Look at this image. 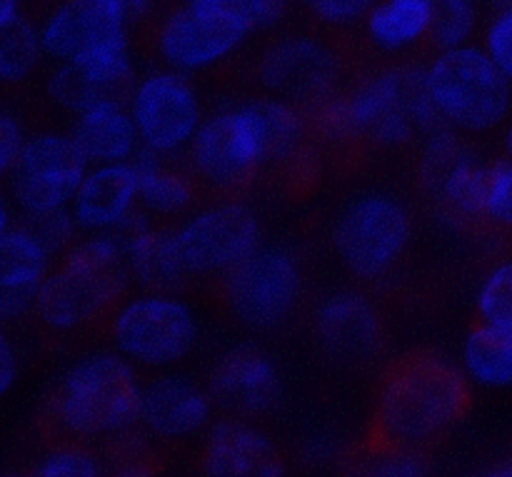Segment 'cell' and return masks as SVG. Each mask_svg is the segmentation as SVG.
<instances>
[{"instance_id": "ffe728a7", "label": "cell", "mask_w": 512, "mask_h": 477, "mask_svg": "<svg viewBox=\"0 0 512 477\" xmlns=\"http://www.w3.org/2000/svg\"><path fill=\"white\" fill-rule=\"evenodd\" d=\"M75 143L90 163L125 160L135 148V130L123 110V100H100L78 115Z\"/></svg>"}, {"instance_id": "5b68a950", "label": "cell", "mask_w": 512, "mask_h": 477, "mask_svg": "<svg viewBox=\"0 0 512 477\" xmlns=\"http://www.w3.org/2000/svg\"><path fill=\"white\" fill-rule=\"evenodd\" d=\"M350 63L333 33L305 25L263 40L248 58L210 70L215 80L255 100L310 110L348 78Z\"/></svg>"}, {"instance_id": "ba28073f", "label": "cell", "mask_w": 512, "mask_h": 477, "mask_svg": "<svg viewBox=\"0 0 512 477\" xmlns=\"http://www.w3.org/2000/svg\"><path fill=\"white\" fill-rule=\"evenodd\" d=\"M265 128L258 100L213 115L188 148L183 168L198 188L203 205L243 203L260 185Z\"/></svg>"}, {"instance_id": "4fadbf2b", "label": "cell", "mask_w": 512, "mask_h": 477, "mask_svg": "<svg viewBox=\"0 0 512 477\" xmlns=\"http://www.w3.org/2000/svg\"><path fill=\"white\" fill-rule=\"evenodd\" d=\"M435 0H375L355 30L365 65H425L435 58Z\"/></svg>"}, {"instance_id": "4dcf8cb0", "label": "cell", "mask_w": 512, "mask_h": 477, "mask_svg": "<svg viewBox=\"0 0 512 477\" xmlns=\"http://www.w3.org/2000/svg\"><path fill=\"white\" fill-rule=\"evenodd\" d=\"M483 45L500 73L512 80V0H500L498 8L493 10L488 25H485Z\"/></svg>"}, {"instance_id": "2e32d148", "label": "cell", "mask_w": 512, "mask_h": 477, "mask_svg": "<svg viewBox=\"0 0 512 477\" xmlns=\"http://www.w3.org/2000/svg\"><path fill=\"white\" fill-rule=\"evenodd\" d=\"M205 393L220 418L258 425L280 403L278 370L258 348L233 350L210 370Z\"/></svg>"}, {"instance_id": "7402d4cb", "label": "cell", "mask_w": 512, "mask_h": 477, "mask_svg": "<svg viewBox=\"0 0 512 477\" xmlns=\"http://www.w3.org/2000/svg\"><path fill=\"white\" fill-rule=\"evenodd\" d=\"M50 245L30 225L8 228L0 235V293L38 290L48 275Z\"/></svg>"}, {"instance_id": "9a60e30c", "label": "cell", "mask_w": 512, "mask_h": 477, "mask_svg": "<svg viewBox=\"0 0 512 477\" xmlns=\"http://www.w3.org/2000/svg\"><path fill=\"white\" fill-rule=\"evenodd\" d=\"M130 103L138 133L150 153H173L195 138L200 125V103L193 83L185 75L168 70L145 75L133 85Z\"/></svg>"}, {"instance_id": "7c38bea8", "label": "cell", "mask_w": 512, "mask_h": 477, "mask_svg": "<svg viewBox=\"0 0 512 477\" xmlns=\"http://www.w3.org/2000/svg\"><path fill=\"white\" fill-rule=\"evenodd\" d=\"M88 163L73 135L38 133L25 140L10 170V190L25 218L63 213L85 180Z\"/></svg>"}, {"instance_id": "7a4b0ae2", "label": "cell", "mask_w": 512, "mask_h": 477, "mask_svg": "<svg viewBox=\"0 0 512 477\" xmlns=\"http://www.w3.org/2000/svg\"><path fill=\"white\" fill-rule=\"evenodd\" d=\"M415 235V203L368 193L340 210L330 240L355 288L388 308H418L433 300L438 288L433 278L415 273Z\"/></svg>"}, {"instance_id": "f35d334b", "label": "cell", "mask_w": 512, "mask_h": 477, "mask_svg": "<svg viewBox=\"0 0 512 477\" xmlns=\"http://www.w3.org/2000/svg\"><path fill=\"white\" fill-rule=\"evenodd\" d=\"M505 150H508V158H512V125L508 128V133H505Z\"/></svg>"}, {"instance_id": "6da1fadb", "label": "cell", "mask_w": 512, "mask_h": 477, "mask_svg": "<svg viewBox=\"0 0 512 477\" xmlns=\"http://www.w3.org/2000/svg\"><path fill=\"white\" fill-rule=\"evenodd\" d=\"M473 380L435 348H413L378 370L373 410L360 438L435 458L473 413Z\"/></svg>"}, {"instance_id": "ac0fdd59", "label": "cell", "mask_w": 512, "mask_h": 477, "mask_svg": "<svg viewBox=\"0 0 512 477\" xmlns=\"http://www.w3.org/2000/svg\"><path fill=\"white\" fill-rule=\"evenodd\" d=\"M210 410L215 408L205 388L198 390L183 380L160 378L140 385V430L145 438L168 450L170 445L198 433L208 420Z\"/></svg>"}, {"instance_id": "d590c367", "label": "cell", "mask_w": 512, "mask_h": 477, "mask_svg": "<svg viewBox=\"0 0 512 477\" xmlns=\"http://www.w3.org/2000/svg\"><path fill=\"white\" fill-rule=\"evenodd\" d=\"M483 477H512V453L505 460H500L493 470H488Z\"/></svg>"}, {"instance_id": "ab89813d", "label": "cell", "mask_w": 512, "mask_h": 477, "mask_svg": "<svg viewBox=\"0 0 512 477\" xmlns=\"http://www.w3.org/2000/svg\"><path fill=\"white\" fill-rule=\"evenodd\" d=\"M0 477H28V470H13V473H5Z\"/></svg>"}, {"instance_id": "4316f807", "label": "cell", "mask_w": 512, "mask_h": 477, "mask_svg": "<svg viewBox=\"0 0 512 477\" xmlns=\"http://www.w3.org/2000/svg\"><path fill=\"white\" fill-rule=\"evenodd\" d=\"M105 455H108L105 477H160L170 458L168 448L145 438L143 430L125 438Z\"/></svg>"}, {"instance_id": "3957f363", "label": "cell", "mask_w": 512, "mask_h": 477, "mask_svg": "<svg viewBox=\"0 0 512 477\" xmlns=\"http://www.w3.org/2000/svg\"><path fill=\"white\" fill-rule=\"evenodd\" d=\"M128 303V283L118 250L108 238L70 243L50 265L35 293L33 320L50 340L90 345L108 340L120 308Z\"/></svg>"}, {"instance_id": "e575fe53", "label": "cell", "mask_w": 512, "mask_h": 477, "mask_svg": "<svg viewBox=\"0 0 512 477\" xmlns=\"http://www.w3.org/2000/svg\"><path fill=\"white\" fill-rule=\"evenodd\" d=\"M20 8H23V0H0V28L18 20Z\"/></svg>"}, {"instance_id": "d6a6232c", "label": "cell", "mask_w": 512, "mask_h": 477, "mask_svg": "<svg viewBox=\"0 0 512 477\" xmlns=\"http://www.w3.org/2000/svg\"><path fill=\"white\" fill-rule=\"evenodd\" d=\"M238 8L258 28H273L288 15V0H238Z\"/></svg>"}, {"instance_id": "9c48e42d", "label": "cell", "mask_w": 512, "mask_h": 477, "mask_svg": "<svg viewBox=\"0 0 512 477\" xmlns=\"http://www.w3.org/2000/svg\"><path fill=\"white\" fill-rule=\"evenodd\" d=\"M255 30L238 5H165L135 23L140 53L170 70H215Z\"/></svg>"}, {"instance_id": "277c9868", "label": "cell", "mask_w": 512, "mask_h": 477, "mask_svg": "<svg viewBox=\"0 0 512 477\" xmlns=\"http://www.w3.org/2000/svg\"><path fill=\"white\" fill-rule=\"evenodd\" d=\"M140 383L125 360L98 355L78 363L50 390L38 415L45 445L108 453L140 430Z\"/></svg>"}, {"instance_id": "74e56055", "label": "cell", "mask_w": 512, "mask_h": 477, "mask_svg": "<svg viewBox=\"0 0 512 477\" xmlns=\"http://www.w3.org/2000/svg\"><path fill=\"white\" fill-rule=\"evenodd\" d=\"M10 228V218H8V208H5V200L0 198V235Z\"/></svg>"}, {"instance_id": "484cf974", "label": "cell", "mask_w": 512, "mask_h": 477, "mask_svg": "<svg viewBox=\"0 0 512 477\" xmlns=\"http://www.w3.org/2000/svg\"><path fill=\"white\" fill-rule=\"evenodd\" d=\"M470 325L512 335V255H500V260L490 265Z\"/></svg>"}, {"instance_id": "5bb4252c", "label": "cell", "mask_w": 512, "mask_h": 477, "mask_svg": "<svg viewBox=\"0 0 512 477\" xmlns=\"http://www.w3.org/2000/svg\"><path fill=\"white\" fill-rule=\"evenodd\" d=\"M108 340L138 363L165 365L188 353L195 340V323L185 305L165 293L128 298Z\"/></svg>"}, {"instance_id": "1f68e13d", "label": "cell", "mask_w": 512, "mask_h": 477, "mask_svg": "<svg viewBox=\"0 0 512 477\" xmlns=\"http://www.w3.org/2000/svg\"><path fill=\"white\" fill-rule=\"evenodd\" d=\"M23 128L10 113L0 110V180L10 175L15 160H18L20 148H23Z\"/></svg>"}, {"instance_id": "8d00e7d4", "label": "cell", "mask_w": 512, "mask_h": 477, "mask_svg": "<svg viewBox=\"0 0 512 477\" xmlns=\"http://www.w3.org/2000/svg\"><path fill=\"white\" fill-rule=\"evenodd\" d=\"M175 5H238V0H175Z\"/></svg>"}, {"instance_id": "f546056e", "label": "cell", "mask_w": 512, "mask_h": 477, "mask_svg": "<svg viewBox=\"0 0 512 477\" xmlns=\"http://www.w3.org/2000/svg\"><path fill=\"white\" fill-rule=\"evenodd\" d=\"M373 3L375 0H313L308 10V23L328 33L358 30Z\"/></svg>"}, {"instance_id": "52a82bcc", "label": "cell", "mask_w": 512, "mask_h": 477, "mask_svg": "<svg viewBox=\"0 0 512 477\" xmlns=\"http://www.w3.org/2000/svg\"><path fill=\"white\" fill-rule=\"evenodd\" d=\"M128 8L120 0H58L38 25L48 58L73 63L95 83L133 90Z\"/></svg>"}, {"instance_id": "30bf717a", "label": "cell", "mask_w": 512, "mask_h": 477, "mask_svg": "<svg viewBox=\"0 0 512 477\" xmlns=\"http://www.w3.org/2000/svg\"><path fill=\"white\" fill-rule=\"evenodd\" d=\"M423 85L438 118L458 133H490L510 115L508 78L480 48L438 53L425 63Z\"/></svg>"}, {"instance_id": "83f0119b", "label": "cell", "mask_w": 512, "mask_h": 477, "mask_svg": "<svg viewBox=\"0 0 512 477\" xmlns=\"http://www.w3.org/2000/svg\"><path fill=\"white\" fill-rule=\"evenodd\" d=\"M108 455L73 445H45V453L28 468V477H105Z\"/></svg>"}, {"instance_id": "44dd1931", "label": "cell", "mask_w": 512, "mask_h": 477, "mask_svg": "<svg viewBox=\"0 0 512 477\" xmlns=\"http://www.w3.org/2000/svg\"><path fill=\"white\" fill-rule=\"evenodd\" d=\"M138 180L140 205L148 208L155 220H178L188 210L205 208L183 163H160L158 155L145 158L138 163Z\"/></svg>"}, {"instance_id": "cb8c5ba5", "label": "cell", "mask_w": 512, "mask_h": 477, "mask_svg": "<svg viewBox=\"0 0 512 477\" xmlns=\"http://www.w3.org/2000/svg\"><path fill=\"white\" fill-rule=\"evenodd\" d=\"M463 355L470 380L485 388H512V335L470 325Z\"/></svg>"}, {"instance_id": "603a6c76", "label": "cell", "mask_w": 512, "mask_h": 477, "mask_svg": "<svg viewBox=\"0 0 512 477\" xmlns=\"http://www.w3.org/2000/svg\"><path fill=\"white\" fill-rule=\"evenodd\" d=\"M333 477H433V458L380 448L358 435L340 453Z\"/></svg>"}, {"instance_id": "d4e9b609", "label": "cell", "mask_w": 512, "mask_h": 477, "mask_svg": "<svg viewBox=\"0 0 512 477\" xmlns=\"http://www.w3.org/2000/svg\"><path fill=\"white\" fill-rule=\"evenodd\" d=\"M45 55L40 30L33 20H13L0 28V85H20L38 70Z\"/></svg>"}, {"instance_id": "8992f818", "label": "cell", "mask_w": 512, "mask_h": 477, "mask_svg": "<svg viewBox=\"0 0 512 477\" xmlns=\"http://www.w3.org/2000/svg\"><path fill=\"white\" fill-rule=\"evenodd\" d=\"M198 298L235 328H293L305 325L315 303L313 270L293 248L260 250L205 285Z\"/></svg>"}, {"instance_id": "f1b7e54d", "label": "cell", "mask_w": 512, "mask_h": 477, "mask_svg": "<svg viewBox=\"0 0 512 477\" xmlns=\"http://www.w3.org/2000/svg\"><path fill=\"white\" fill-rule=\"evenodd\" d=\"M475 25H478L475 0H435V55L450 48H460L475 33Z\"/></svg>"}, {"instance_id": "e0dca14e", "label": "cell", "mask_w": 512, "mask_h": 477, "mask_svg": "<svg viewBox=\"0 0 512 477\" xmlns=\"http://www.w3.org/2000/svg\"><path fill=\"white\" fill-rule=\"evenodd\" d=\"M200 477H288V458L258 425L220 418L195 453Z\"/></svg>"}, {"instance_id": "8fae6325", "label": "cell", "mask_w": 512, "mask_h": 477, "mask_svg": "<svg viewBox=\"0 0 512 477\" xmlns=\"http://www.w3.org/2000/svg\"><path fill=\"white\" fill-rule=\"evenodd\" d=\"M305 328L320 358L343 373H373L390 358L388 305L360 288L315 298Z\"/></svg>"}, {"instance_id": "60d3db41", "label": "cell", "mask_w": 512, "mask_h": 477, "mask_svg": "<svg viewBox=\"0 0 512 477\" xmlns=\"http://www.w3.org/2000/svg\"><path fill=\"white\" fill-rule=\"evenodd\" d=\"M303 3H313V0H303Z\"/></svg>"}, {"instance_id": "836d02e7", "label": "cell", "mask_w": 512, "mask_h": 477, "mask_svg": "<svg viewBox=\"0 0 512 477\" xmlns=\"http://www.w3.org/2000/svg\"><path fill=\"white\" fill-rule=\"evenodd\" d=\"M15 378H18V355H15L13 343L0 325V398L10 393Z\"/></svg>"}, {"instance_id": "d6986e66", "label": "cell", "mask_w": 512, "mask_h": 477, "mask_svg": "<svg viewBox=\"0 0 512 477\" xmlns=\"http://www.w3.org/2000/svg\"><path fill=\"white\" fill-rule=\"evenodd\" d=\"M138 203V165H105L80 183L73 198V218L83 228H110L133 218Z\"/></svg>"}]
</instances>
